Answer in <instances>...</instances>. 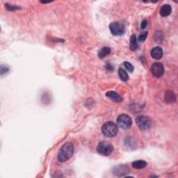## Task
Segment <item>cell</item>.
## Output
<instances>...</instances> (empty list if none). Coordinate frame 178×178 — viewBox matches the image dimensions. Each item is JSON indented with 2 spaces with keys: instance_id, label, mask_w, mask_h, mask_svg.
<instances>
[{
  "instance_id": "cell-17",
  "label": "cell",
  "mask_w": 178,
  "mask_h": 178,
  "mask_svg": "<svg viewBox=\"0 0 178 178\" xmlns=\"http://www.w3.org/2000/svg\"><path fill=\"white\" fill-rule=\"evenodd\" d=\"M147 36H148V32H143V33L140 34L138 40L140 42H144L145 41V39L147 38Z\"/></svg>"
},
{
  "instance_id": "cell-10",
  "label": "cell",
  "mask_w": 178,
  "mask_h": 178,
  "mask_svg": "<svg viewBox=\"0 0 178 178\" xmlns=\"http://www.w3.org/2000/svg\"><path fill=\"white\" fill-rule=\"evenodd\" d=\"M172 11V8L170 4H164L160 9V13L162 17L165 18L170 15Z\"/></svg>"
},
{
  "instance_id": "cell-4",
  "label": "cell",
  "mask_w": 178,
  "mask_h": 178,
  "mask_svg": "<svg viewBox=\"0 0 178 178\" xmlns=\"http://www.w3.org/2000/svg\"><path fill=\"white\" fill-rule=\"evenodd\" d=\"M113 150H114V147L111 144H110L108 141H102L98 144V147H97V150L99 154L103 156L110 155L112 153Z\"/></svg>"
},
{
  "instance_id": "cell-5",
  "label": "cell",
  "mask_w": 178,
  "mask_h": 178,
  "mask_svg": "<svg viewBox=\"0 0 178 178\" xmlns=\"http://www.w3.org/2000/svg\"><path fill=\"white\" fill-rule=\"evenodd\" d=\"M109 29L111 33L114 36H121L125 34L126 28L124 24L118 22H114L110 24Z\"/></svg>"
},
{
  "instance_id": "cell-6",
  "label": "cell",
  "mask_w": 178,
  "mask_h": 178,
  "mask_svg": "<svg viewBox=\"0 0 178 178\" xmlns=\"http://www.w3.org/2000/svg\"><path fill=\"white\" fill-rule=\"evenodd\" d=\"M117 124L120 128L123 129H129L132 125V120L129 115L127 114H121L117 118Z\"/></svg>"
},
{
  "instance_id": "cell-7",
  "label": "cell",
  "mask_w": 178,
  "mask_h": 178,
  "mask_svg": "<svg viewBox=\"0 0 178 178\" xmlns=\"http://www.w3.org/2000/svg\"><path fill=\"white\" fill-rule=\"evenodd\" d=\"M150 70L153 76L157 78L162 77L164 73V65L161 63H160V62L154 63L151 66Z\"/></svg>"
},
{
  "instance_id": "cell-9",
  "label": "cell",
  "mask_w": 178,
  "mask_h": 178,
  "mask_svg": "<svg viewBox=\"0 0 178 178\" xmlns=\"http://www.w3.org/2000/svg\"><path fill=\"white\" fill-rule=\"evenodd\" d=\"M150 54L153 59H156V60H159V59L162 58L163 50L160 47H154L153 49L151 50Z\"/></svg>"
},
{
  "instance_id": "cell-11",
  "label": "cell",
  "mask_w": 178,
  "mask_h": 178,
  "mask_svg": "<svg viewBox=\"0 0 178 178\" xmlns=\"http://www.w3.org/2000/svg\"><path fill=\"white\" fill-rule=\"evenodd\" d=\"M164 99H165L166 102H168V103H172V102L176 101V95H175V94L172 91H168L166 93Z\"/></svg>"
},
{
  "instance_id": "cell-8",
  "label": "cell",
  "mask_w": 178,
  "mask_h": 178,
  "mask_svg": "<svg viewBox=\"0 0 178 178\" xmlns=\"http://www.w3.org/2000/svg\"><path fill=\"white\" fill-rule=\"evenodd\" d=\"M105 95H106L108 98H109L112 101L115 102H120L123 100L122 97L116 92H115V91H108Z\"/></svg>"
},
{
  "instance_id": "cell-1",
  "label": "cell",
  "mask_w": 178,
  "mask_h": 178,
  "mask_svg": "<svg viewBox=\"0 0 178 178\" xmlns=\"http://www.w3.org/2000/svg\"><path fill=\"white\" fill-rule=\"evenodd\" d=\"M74 145L71 142H67L63 145L59 150L57 159L60 162H66L72 157L74 154Z\"/></svg>"
},
{
  "instance_id": "cell-15",
  "label": "cell",
  "mask_w": 178,
  "mask_h": 178,
  "mask_svg": "<svg viewBox=\"0 0 178 178\" xmlns=\"http://www.w3.org/2000/svg\"><path fill=\"white\" fill-rule=\"evenodd\" d=\"M118 75H119L120 79L123 81V82H126V81H127L129 79L128 74L127 73V72L123 68L118 69Z\"/></svg>"
},
{
  "instance_id": "cell-18",
  "label": "cell",
  "mask_w": 178,
  "mask_h": 178,
  "mask_svg": "<svg viewBox=\"0 0 178 178\" xmlns=\"http://www.w3.org/2000/svg\"><path fill=\"white\" fill-rule=\"evenodd\" d=\"M6 7V9L9 10H11V11H13V10H16V9H20V8H18V6H12V5H9L8 4H6V5H5Z\"/></svg>"
},
{
  "instance_id": "cell-19",
  "label": "cell",
  "mask_w": 178,
  "mask_h": 178,
  "mask_svg": "<svg viewBox=\"0 0 178 178\" xmlns=\"http://www.w3.org/2000/svg\"><path fill=\"white\" fill-rule=\"evenodd\" d=\"M147 25H148V22H147V20H144V21H143L142 22H141V28L142 29H144L146 28Z\"/></svg>"
},
{
  "instance_id": "cell-12",
  "label": "cell",
  "mask_w": 178,
  "mask_h": 178,
  "mask_svg": "<svg viewBox=\"0 0 178 178\" xmlns=\"http://www.w3.org/2000/svg\"><path fill=\"white\" fill-rule=\"evenodd\" d=\"M146 166H147L146 161H145L144 160H137L132 163V167L135 169L144 168Z\"/></svg>"
},
{
  "instance_id": "cell-3",
  "label": "cell",
  "mask_w": 178,
  "mask_h": 178,
  "mask_svg": "<svg viewBox=\"0 0 178 178\" xmlns=\"http://www.w3.org/2000/svg\"><path fill=\"white\" fill-rule=\"evenodd\" d=\"M135 121L137 127L141 130H147L152 126V120L147 115H139L136 117Z\"/></svg>"
},
{
  "instance_id": "cell-20",
  "label": "cell",
  "mask_w": 178,
  "mask_h": 178,
  "mask_svg": "<svg viewBox=\"0 0 178 178\" xmlns=\"http://www.w3.org/2000/svg\"><path fill=\"white\" fill-rule=\"evenodd\" d=\"M8 71H9V68H6V69L4 70L3 66H2L1 67V74H2V75H3L4 73H5V72H6Z\"/></svg>"
},
{
  "instance_id": "cell-16",
  "label": "cell",
  "mask_w": 178,
  "mask_h": 178,
  "mask_svg": "<svg viewBox=\"0 0 178 178\" xmlns=\"http://www.w3.org/2000/svg\"><path fill=\"white\" fill-rule=\"evenodd\" d=\"M124 66H125V68L129 72H132L134 71V66H132L130 63H129L128 61L125 62V63H124Z\"/></svg>"
},
{
  "instance_id": "cell-2",
  "label": "cell",
  "mask_w": 178,
  "mask_h": 178,
  "mask_svg": "<svg viewBox=\"0 0 178 178\" xmlns=\"http://www.w3.org/2000/svg\"><path fill=\"white\" fill-rule=\"evenodd\" d=\"M102 131L105 136L111 138V137H114L116 135L118 128L116 124L109 121V122L104 124L102 127Z\"/></svg>"
},
{
  "instance_id": "cell-13",
  "label": "cell",
  "mask_w": 178,
  "mask_h": 178,
  "mask_svg": "<svg viewBox=\"0 0 178 178\" xmlns=\"http://www.w3.org/2000/svg\"><path fill=\"white\" fill-rule=\"evenodd\" d=\"M111 52V50L110 47H102V49L100 50V51L99 52V53H98L99 58L104 59V57H106L107 56L110 55Z\"/></svg>"
},
{
  "instance_id": "cell-14",
  "label": "cell",
  "mask_w": 178,
  "mask_h": 178,
  "mask_svg": "<svg viewBox=\"0 0 178 178\" xmlns=\"http://www.w3.org/2000/svg\"><path fill=\"white\" fill-rule=\"evenodd\" d=\"M139 47L138 43L135 35H132L130 38V49L131 51H135Z\"/></svg>"
}]
</instances>
